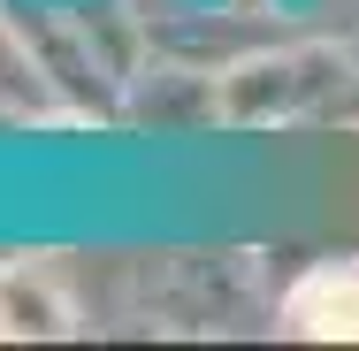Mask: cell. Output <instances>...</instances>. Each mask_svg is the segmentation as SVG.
Here are the masks:
<instances>
[{"mask_svg":"<svg viewBox=\"0 0 359 351\" xmlns=\"http://www.w3.org/2000/svg\"><path fill=\"white\" fill-rule=\"evenodd\" d=\"M290 329L313 344H359V268H313L290 290Z\"/></svg>","mask_w":359,"mask_h":351,"instance_id":"obj_1","label":"cell"},{"mask_svg":"<svg viewBox=\"0 0 359 351\" xmlns=\"http://www.w3.org/2000/svg\"><path fill=\"white\" fill-rule=\"evenodd\" d=\"M69 329H76V313H69V298H62L46 275H31V268L0 275V336L46 344V336H69Z\"/></svg>","mask_w":359,"mask_h":351,"instance_id":"obj_2","label":"cell"}]
</instances>
